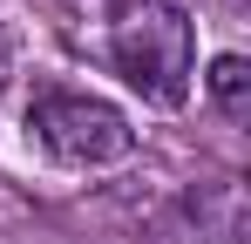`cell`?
<instances>
[{
    "instance_id": "obj_3",
    "label": "cell",
    "mask_w": 251,
    "mask_h": 244,
    "mask_svg": "<svg viewBox=\"0 0 251 244\" xmlns=\"http://www.w3.org/2000/svg\"><path fill=\"white\" fill-rule=\"evenodd\" d=\"M210 102H217L231 122L251 116V68L238 61V54H217V61H210Z\"/></svg>"
},
{
    "instance_id": "obj_2",
    "label": "cell",
    "mask_w": 251,
    "mask_h": 244,
    "mask_svg": "<svg viewBox=\"0 0 251 244\" xmlns=\"http://www.w3.org/2000/svg\"><path fill=\"white\" fill-rule=\"evenodd\" d=\"M27 129H34V143H41L48 156L68 163V170H109V163H123L136 149V129H129L123 109L102 102V95H75V88L34 95Z\"/></svg>"
},
{
    "instance_id": "obj_1",
    "label": "cell",
    "mask_w": 251,
    "mask_h": 244,
    "mask_svg": "<svg viewBox=\"0 0 251 244\" xmlns=\"http://www.w3.org/2000/svg\"><path fill=\"white\" fill-rule=\"evenodd\" d=\"M75 14L95 21V54H102L143 102L176 109V102L190 95L197 34H190V14H183L176 0H75Z\"/></svg>"
}]
</instances>
